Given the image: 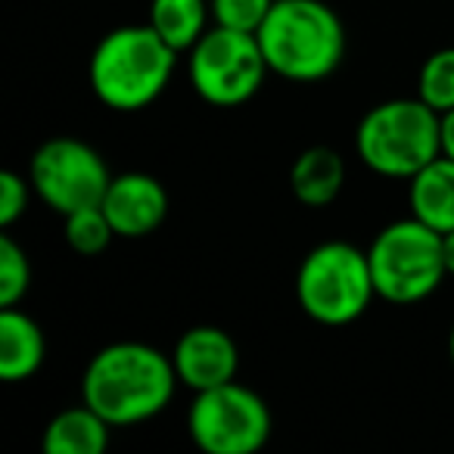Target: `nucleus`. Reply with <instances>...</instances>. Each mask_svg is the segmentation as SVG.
I'll return each instance as SVG.
<instances>
[{
  "label": "nucleus",
  "mask_w": 454,
  "mask_h": 454,
  "mask_svg": "<svg viewBox=\"0 0 454 454\" xmlns=\"http://www.w3.org/2000/svg\"><path fill=\"white\" fill-rule=\"evenodd\" d=\"M177 66V51L146 26L113 28L94 47L88 63L90 90L115 113H140L159 100Z\"/></svg>",
  "instance_id": "7ed1b4c3"
},
{
  "label": "nucleus",
  "mask_w": 454,
  "mask_h": 454,
  "mask_svg": "<svg viewBox=\"0 0 454 454\" xmlns=\"http://www.w3.org/2000/svg\"><path fill=\"white\" fill-rule=\"evenodd\" d=\"M181 383L171 355L146 342H113L88 361L82 373V402L113 427H134L162 414Z\"/></svg>",
  "instance_id": "f257e3e1"
},
{
  "label": "nucleus",
  "mask_w": 454,
  "mask_h": 454,
  "mask_svg": "<svg viewBox=\"0 0 454 454\" xmlns=\"http://www.w3.org/2000/svg\"><path fill=\"white\" fill-rule=\"evenodd\" d=\"M44 333L32 315H26L20 305L0 309V380L4 383L32 380L44 364Z\"/></svg>",
  "instance_id": "f8f14e48"
},
{
  "label": "nucleus",
  "mask_w": 454,
  "mask_h": 454,
  "mask_svg": "<svg viewBox=\"0 0 454 454\" xmlns=\"http://www.w3.org/2000/svg\"><path fill=\"white\" fill-rule=\"evenodd\" d=\"M346 187V162L333 146H309L290 168V190L302 206L327 208Z\"/></svg>",
  "instance_id": "4468645a"
},
{
  "label": "nucleus",
  "mask_w": 454,
  "mask_h": 454,
  "mask_svg": "<svg viewBox=\"0 0 454 454\" xmlns=\"http://www.w3.org/2000/svg\"><path fill=\"white\" fill-rule=\"evenodd\" d=\"M32 181L20 171H0V227H13L32 202Z\"/></svg>",
  "instance_id": "412c9836"
},
{
  "label": "nucleus",
  "mask_w": 454,
  "mask_h": 454,
  "mask_svg": "<svg viewBox=\"0 0 454 454\" xmlns=\"http://www.w3.org/2000/svg\"><path fill=\"white\" fill-rule=\"evenodd\" d=\"M255 38L268 69L299 84L330 78L346 57V26L324 0H274Z\"/></svg>",
  "instance_id": "f03ea898"
},
{
  "label": "nucleus",
  "mask_w": 454,
  "mask_h": 454,
  "mask_svg": "<svg viewBox=\"0 0 454 454\" xmlns=\"http://www.w3.org/2000/svg\"><path fill=\"white\" fill-rule=\"evenodd\" d=\"M28 181L38 200L66 218L82 208L100 206L113 175L90 144L78 137H51L35 150Z\"/></svg>",
  "instance_id": "1a4fd4ad"
},
{
  "label": "nucleus",
  "mask_w": 454,
  "mask_h": 454,
  "mask_svg": "<svg viewBox=\"0 0 454 454\" xmlns=\"http://www.w3.org/2000/svg\"><path fill=\"white\" fill-rule=\"evenodd\" d=\"M271 408L249 386L231 383L193 392L187 411V433L206 454H255L271 439Z\"/></svg>",
  "instance_id": "6e6552de"
},
{
  "label": "nucleus",
  "mask_w": 454,
  "mask_h": 454,
  "mask_svg": "<svg viewBox=\"0 0 454 454\" xmlns=\"http://www.w3.org/2000/svg\"><path fill=\"white\" fill-rule=\"evenodd\" d=\"M377 296L392 305L429 299L448 278L442 234L408 215L386 224L367 247Z\"/></svg>",
  "instance_id": "39448f33"
},
{
  "label": "nucleus",
  "mask_w": 454,
  "mask_h": 454,
  "mask_svg": "<svg viewBox=\"0 0 454 454\" xmlns=\"http://www.w3.org/2000/svg\"><path fill=\"white\" fill-rule=\"evenodd\" d=\"M212 4V22L237 32L255 35L265 16L271 13L274 0H208Z\"/></svg>",
  "instance_id": "aec40b11"
},
{
  "label": "nucleus",
  "mask_w": 454,
  "mask_h": 454,
  "mask_svg": "<svg viewBox=\"0 0 454 454\" xmlns=\"http://www.w3.org/2000/svg\"><path fill=\"white\" fill-rule=\"evenodd\" d=\"M259 38L215 26L187 51V78L208 106H243L268 75Z\"/></svg>",
  "instance_id": "0eeeda50"
},
{
  "label": "nucleus",
  "mask_w": 454,
  "mask_h": 454,
  "mask_svg": "<svg viewBox=\"0 0 454 454\" xmlns=\"http://www.w3.org/2000/svg\"><path fill=\"white\" fill-rule=\"evenodd\" d=\"M63 237L69 243L72 253L78 255H100L103 249L113 243L115 231L109 224L106 212L100 206L82 208V212H72L63 218Z\"/></svg>",
  "instance_id": "a211bd4d"
},
{
  "label": "nucleus",
  "mask_w": 454,
  "mask_h": 454,
  "mask_svg": "<svg viewBox=\"0 0 454 454\" xmlns=\"http://www.w3.org/2000/svg\"><path fill=\"white\" fill-rule=\"evenodd\" d=\"M32 286V262L10 234L0 237V305H20Z\"/></svg>",
  "instance_id": "6ab92c4d"
},
{
  "label": "nucleus",
  "mask_w": 454,
  "mask_h": 454,
  "mask_svg": "<svg viewBox=\"0 0 454 454\" xmlns=\"http://www.w3.org/2000/svg\"><path fill=\"white\" fill-rule=\"evenodd\" d=\"M109 433L113 423L82 402L51 417L41 435V448L44 454H103L109 448Z\"/></svg>",
  "instance_id": "2eb2a0df"
},
{
  "label": "nucleus",
  "mask_w": 454,
  "mask_h": 454,
  "mask_svg": "<svg viewBox=\"0 0 454 454\" xmlns=\"http://www.w3.org/2000/svg\"><path fill=\"white\" fill-rule=\"evenodd\" d=\"M442 156L454 159V109L442 113Z\"/></svg>",
  "instance_id": "4be33fe9"
},
{
  "label": "nucleus",
  "mask_w": 454,
  "mask_h": 454,
  "mask_svg": "<svg viewBox=\"0 0 454 454\" xmlns=\"http://www.w3.org/2000/svg\"><path fill=\"white\" fill-rule=\"evenodd\" d=\"M442 243H445V268H448V278H454V231L442 234Z\"/></svg>",
  "instance_id": "5701e85b"
},
{
  "label": "nucleus",
  "mask_w": 454,
  "mask_h": 454,
  "mask_svg": "<svg viewBox=\"0 0 454 454\" xmlns=\"http://www.w3.org/2000/svg\"><path fill=\"white\" fill-rule=\"evenodd\" d=\"M373 286L367 249L346 240H327L302 259L296 274L299 309L324 327H346L371 309Z\"/></svg>",
  "instance_id": "423d86ee"
},
{
  "label": "nucleus",
  "mask_w": 454,
  "mask_h": 454,
  "mask_svg": "<svg viewBox=\"0 0 454 454\" xmlns=\"http://www.w3.org/2000/svg\"><path fill=\"white\" fill-rule=\"evenodd\" d=\"M411 215L439 234L454 231V159L435 156L408 181Z\"/></svg>",
  "instance_id": "ddd939ff"
},
{
  "label": "nucleus",
  "mask_w": 454,
  "mask_h": 454,
  "mask_svg": "<svg viewBox=\"0 0 454 454\" xmlns=\"http://www.w3.org/2000/svg\"><path fill=\"white\" fill-rule=\"evenodd\" d=\"M100 208L106 212L115 237L140 240L159 231L168 215V190L146 171H125L113 175Z\"/></svg>",
  "instance_id": "9d476101"
},
{
  "label": "nucleus",
  "mask_w": 454,
  "mask_h": 454,
  "mask_svg": "<svg viewBox=\"0 0 454 454\" xmlns=\"http://www.w3.org/2000/svg\"><path fill=\"white\" fill-rule=\"evenodd\" d=\"M417 97L439 115L454 109V47L429 53L417 75Z\"/></svg>",
  "instance_id": "f3484780"
},
{
  "label": "nucleus",
  "mask_w": 454,
  "mask_h": 454,
  "mask_svg": "<svg viewBox=\"0 0 454 454\" xmlns=\"http://www.w3.org/2000/svg\"><path fill=\"white\" fill-rule=\"evenodd\" d=\"M171 361H175L181 386L193 392H206L237 377L240 352H237V342L221 327L200 324V327L184 330L181 340L175 342Z\"/></svg>",
  "instance_id": "9b49d317"
},
{
  "label": "nucleus",
  "mask_w": 454,
  "mask_h": 454,
  "mask_svg": "<svg viewBox=\"0 0 454 454\" xmlns=\"http://www.w3.org/2000/svg\"><path fill=\"white\" fill-rule=\"evenodd\" d=\"M355 153L380 177L411 181L442 156V115L420 97L386 100L355 128Z\"/></svg>",
  "instance_id": "20e7f679"
},
{
  "label": "nucleus",
  "mask_w": 454,
  "mask_h": 454,
  "mask_svg": "<svg viewBox=\"0 0 454 454\" xmlns=\"http://www.w3.org/2000/svg\"><path fill=\"white\" fill-rule=\"evenodd\" d=\"M208 0H150V26L177 53H187L208 32Z\"/></svg>",
  "instance_id": "dca6fc26"
},
{
  "label": "nucleus",
  "mask_w": 454,
  "mask_h": 454,
  "mask_svg": "<svg viewBox=\"0 0 454 454\" xmlns=\"http://www.w3.org/2000/svg\"><path fill=\"white\" fill-rule=\"evenodd\" d=\"M448 358H451V364H454V324H451V330H448Z\"/></svg>",
  "instance_id": "b1692460"
}]
</instances>
